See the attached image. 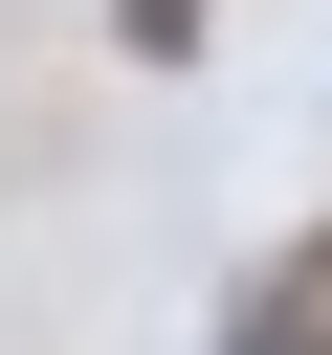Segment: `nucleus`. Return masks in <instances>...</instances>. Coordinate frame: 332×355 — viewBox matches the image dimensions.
I'll return each instance as SVG.
<instances>
[{
	"label": "nucleus",
	"instance_id": "nucleus-1",
	"mask_svg": "<svg viewBox=\"0 0 332 355\" xmlns=\"http://www.w3.org/2000/svg\"><path fill=\"white\" fill-rule=\"evenodd\" d=\"M221 355H332V222H310V244H288V266L221 311Z\"/></svg>",
	"mask_w": 332,
	"mask_h": 355
},
{
	"label": "nucleus",
	"instance_id": "nucleus-2",
	"mask_svg": "<svg viewBox=\"0 0 332 355\" xmlns=\"http://www.w3.org/2000/svg\"><path fill=\"white\" fill-rule=\"evenodd\" d=\"M111 22H133V44H199V0H111Z\"/></svg>",
	"mask_w": 332,
	"mask_h": 355
}]
</instances>
